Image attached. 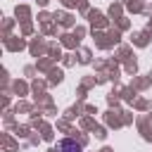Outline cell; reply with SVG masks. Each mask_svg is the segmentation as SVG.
Segmentation results:
<instances>
[{"mask_svg":"<svg viewBox=\"0 0 152 152\" xmlns=\"http://www.w3.org/2000/svg\"><path fill=\"white\" fill-rule=\"evenodd\" d=\"M59 152H81V145L74 140H62L59 142Z\"/></svg>","mask_w":152,"mask_h":152,"instance_id":"cell-1","label":"cell"}]
</instances>
